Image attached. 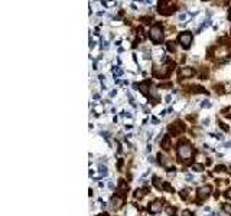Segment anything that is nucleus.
Returning a JSON list of instances; mask_svg holds the SVG:
<instances>
[{
    "label": "nucleus",
    "instance_id": "0eeeda50",
    "mask_svg": "<svg viewBox=\"0 0 231 216\" xmlns=\"http://www.w3.org/2000/svg\"><path fill=\"white\" fill-rule=\"evenodd\" d=\"M194 74H195V71H194L192 68H189V66H182V68L179 69V72H178V76H179V79H183V78H191Z\"/></svg>",
    "mask_w": 231,
    "mask_h": 216
},
{
    "label": "nucleus",
    "instance_id": "f257e3e1",
    "mask_svg": "<svg viewBox=\"0 0 231 216\" xmlns=\"http://www.w3.org/2000/svg\"><path fill=\"white\" fill-rule=\"evenodd\" d=\"M192 153H194V150H192V146H191L188 141H185V140L179 141V144H178V148H176V154H178V157H179L181 160H185V166L191 164V157H192Z\"/></svg>",
    "mask_w": 231,
    "mask_h": 216
},
{
    "label": "nucleus",
    "instance_id": "7c9ffc66",
    "mask_svg": "<svg viewBox=\"0 0 231 216\" xmlns=\"http://www.w3.org/2000/svg\"><path fill=\"white\" fill-rule=\"evenodd\" d=\"M228 19L231 20V9H230V13H228Z\"/></svg>",
    "mask_w": 231,
    "mask_h": 216
},
{
    "label": "nucleus",
    "instance_id": "473e14b6",
    "mask_svg": "<svg viewBox=\"0 0 231 216\" xmlns=\"http://www.w3.org/2000/svg\"><path fill=\"white\" fill-rule=\"evenodd\" d=\"M230 55H231V48H230Z\"/></svg>",
    "mask_w": 231,
    "mask_h": 216
},
{
    "label": "nucleus",
    "instance_id": "bb28decb",
    "mask_svg": "<svg viewBox=\"0 0 231 216\" xmlns=\"http://www.w3.org/2000/svg\"><path fill=\"white\" fill-rule=\"evenodd\" d=\"M182 216H192V212H189V210H183V212H182Z\"/></svg>",
    "mask_w": 231,
    "mask_h": 216
},
{
    "label": "nucleus",
    "instance_id": "a878e982",
    "mask_svg": "<svg viewBox=\"0 0 231 216\" xmlns=\"http://www.w3.org/2000/svg\"><path fill=\"white\" fill-rule=\"evenodd\" d=\"M181 197H182V199H186V197H188V190H182V192H181Z\"/></svg>",
    "mask_w": 231,
    "mask_h": 216
},
{
    "label": "nucleus",
    "instance_id": "1a4fd4ad",
    "mask_svg": "<svg viewBox=\"0 0 231 216\" xmlns=\"http://www.w3.org/2000/svg\"><path fill=\"white\" fill-rule=\"evenodd\" d=\"M162 209H163V202H162V200H155V202L150 203V206H149V212L153 213V215L162 212Z\"/></svg>",
    "mask_w": 231,
    "mask_h": 216
},
{
    "label": "nucleus",
    "instance_id": "423d86ee",
    "mask_svg": "<svg viewBox=\"0 0 231 216\" xmlns=\"http://www.w3.org/2000/svg\"><path fill=\"white\" fill-rule=\"evenodd\" d=\"M158 159H159V163L163 166V167H166V170L168 171H175V167H173V161L169 159V157H166V156H162V153L158 156Z\"/></svg>",
    "mask_w": 231,
    "mask_h": 216
},
{
    "label": "nucleus",
    "instance_id": "5701e85b",
    "mask_svg": "<svg viewBox=\"0 0 231 216\" xmlns=\"http://www.w3.org/2000/svg\"><path fill=\"white\" fill-rule=\"evenodd\" d=\"M215 171L222 173V171H225V167H224V166H217V167H215Z\"/></svg>",
    "mask_w": 231,
    "mask_h": 216
},
{
    "label": "nucleus",
    "instance_id": "9b49d317",
    "mask_svg": "<svg viewBox=\"0 0 231 216\" xmlns=\"http://www.w3.org/2000/svg\"><path fill=\"white\" fill-rule=\"evenodd\" d=\"M111 205H113L114 209H120L122 205H123V197H120V196L113 197V199H111Z\"/></svg>",
    "mask_w": 231,
    "mask_h": 216
},
{
    "label": "nucleus",
    "instance_id": "ddd939ff",
    "mask_svg": "<svg viewBox=\"0 0 231 216\" xmlns=\"http://www.w3.org/2000/svg\"><path fill=\"white\" fill-rule=\"evenodd\" d=\"M140 91L145 94V95H149V81H146V82H143V84H140Z\"/></svg>",
    "mask_w": 231,
    "mask_h": 216
},
{
    "label": "nucleus",
    "instance_id": "4468645a",
    "mask_svg": "<svg viewBox=\"0 0 231 216\" xmlns=\"http://www.w3.org/2000/svg\"><path fill=\"white\" fill-rule=\"evenodd\" d=\"M153 184H155L158 189H163V183H162V180H160L158 176H155V177H153Z\"/></svg>",
    "mask_w": 231,
    "mask_h": 216
},
{
    "label": "nucleus",
    "instance_id": "f03ea898",
    "mask_svg": "<svg viewBox=\"0 0 231 216\" xmlns=\"http://www.w3.org/2000/svg\"><path fill=\"white\" fill-rule=\"evenodd\" d=\"M149 36H150V41L153 43H162L163 41V29H162V25H153L149 30Z\"/></svg>",
    "mask_w": 231,
    "mask_h": 216
},
{
    "label": "nucleus",
    "instance_id": "2f4dec72",
    "mask_svg": "<svg viewBox=\"0 0 231 216\" xmlns=\"http://www.w3.org/2000/svg\"><path fill=\"white\" fill-rule=\"evenodd\" d=\"M228 171H230V174H231V167H230V169H228Z\"/></svg>",
    "mask_w": 231,
    "mask_h": 216
},
{
    "label": "nucleus",
    "instance_id": "20e7f679",
    "mask_svg": "<svg viewBox=\"0 0 231 216\" xmlns=\"http://www.w3.org/2000/svg\"><path fill=\"white\" fill-rule=\"evenodd\" d=\"M171 72V65H162V66H156L153 69V75L156 78H165L168 76Z\"/></svg>",
    "mask_w": 231,
    "mask_h": 216
},
{
    "label": "nucleus",
    "instance_id": "cd10ccee",
    "mask_svg": "<svg viewBox=\"0 0 231 216\" xmlns=\"http://www.w3.org/2000/svg\"><path fill=\"white\" fill-rule=\"evenodd\" d=\"M225 197H227V199H231V189H228V190L225 192Z\"/></svg>",
    "mask_w": 231,
    "mask_h": 216
},
{
    "label": "nucleus",
    "instance_id": "412c9836",
    "mask_svg": "<svg viewBox=\"0 0 231 216\" xmlns=\"http://www.w3.org/2000/svg\"><path fill=\"white\" fill-rule=\"evenodd\" d=\"M114 5H116L114 0H105V2H104V6H107V7H111V6H114Z\"/></svg>",
    "mask_w": 231,
    "mask_h": 216
},
{
    "label": "nucleus",
    "instance_id": "7ed1b4c3",
    "mask_svg": "<svg viewBox=\"0 0 231 216\" xmlns=\"http://www.w3.org/2000/svg\"><path fill=\"white\" fill-rule=\"evenodd\" d=\"M178 42L181 43V46L183 49H188L192 43V33L191 32H182L179 36H178Z\"/></svg>",
    "mask_w": 231,
    "mask_h": 216
},
{
    "label": "nucleus",
    "instance_id": "f8f14e48",
    "mask_svg": "<svg viewBox=\"0 0 231 216\" xmlns=\"http://www.w3.org/2000/svg\"><path fill=\"white\" fill-rule=\"evenodd\" d=\"M160 146H162V148H163V150H166V151H168V150L171 148V137H169V136H165V137H163V140L160 141Z\"/></svg>",
    "mask_w": 231,
    "mask_h": 216
},
{
    "label": "nucleus",
    "instance_id": "f3484780",
    "mask_svg": "<svg viewBox=\"0 0 231 216\" xmlns=\"http://www.w3.org/2000/svg\"><path fill=\"white\" fill-rule=\"evenodd\" d=\"M168 49L171 51V52H175L176 51V45H175V42H168Z\"/></svg>",
    "mask_w": 231,
    "mask_h": 216
},
{
    "label": "nucleus",
    "instance_id": "393cba45",
    "mask_svg": "<svg viewBox=\"0 0 231 216\" xmlns=\"http://www.w3.org/2000/svg\"><path fill=\"white\" fill-rule=\"evenodd\" d=\"M100 173H101V174H104V176H105V174H107V169H105V167H104V166H100Z\"/></svg>",
    "mask_w": 231,
    "mask_h": 216
},
{
    "label": "nucleus",
    "instance_id": "39448f33",
    "mask_svg": "<svg viewBox=\"0 0 231 216\" xmlns=\"http://www.w3.org/2000/svg\"><path fill=\"white\" fill-rule=\"evenodd\" d=\"M211 186H208V184H205V186H201L198 190H196V197H198V202H202V200H205L209 194H211Z\"/></svg>",
    "mask_w": 231,
    "mask_h": 216
},
{
    "label": "nucleus",
    "instance_id": "c756f323",
    "mask_svg": "<svg viewBox=\"0 0 231 216\" xmlns=\"http://www.w3.org/2000/svg\"><path fill=\"white\" fill-rule=\"evenodd\" d=\"M202 105H204V107H211V102H204Z\"/></svg>",
    "mask_w": 231,
    "mask_h": 216
},
{
    "label": "nucleus",
    "instance_id": "aec40b11",
    "mask_svg": "<svg viewBox=\"0 0 231 216\" xmlns=\"http://www.w3.org/2000/svg\"><path fill=\"white\" fill-rule=\"evenodd\" d=\"M192 170L199 173V171H202V170H204V167H202L201 164H194V166H192Z\"/></svg>",
    "mask_w": 231,
    "mask_h": 216
},
{
    "label": "nucleus",
    "instance_id": "4be33fe9",
    "mask_svg": "<svg viewBox=\"0 0 231 216\" xmlns=\"http://www.w3.org/2000/svg\"><path fill=\"white\" fill-rule=\"evenodd\" d=\"M143 194H145V193H143V190H140V189H137V190H136V194H135V196L140 199V197H143Z\"/></svg>",
    "mask_w": 231,
    "mask_h": 216
},
{
    "label": "nucleus",
    "instance_id": "2eb2a0df",
    "mask_svg": "<svg viewBox=\"0 0 231 216\" xmlns=\"http://www.w3.org/2000/svg\"><path fill=\"white\" fill-rule=\"evenodd\" d=\"M163 189H165V190H168V192H171V193H173V192H175V190H173V187H172L168 182H163Z\"/></svg>",
    "mask_w": 231,
    "mask_h": 216
},
{
    "label": "nucleus",
    "instance_id": "72a5a7b5",
    "mask_svg": "<svg viewBox=\"0 0 231 216\" xmlns=\"http://www.w3.org/2000/svg\"><path fill=\"white\" fill-rule=\"evenodd\" d=\"M202 2H205V0H202Z\"/></svg>",
    "mask_w": 231,
    "mask_h": 216
},
{
    "label": "nucleus",
    "instance_id": "dca6fc26",
    "mask_svg": "<svg viewBox=\"0 0 231 216\" xmlns=\"http://www.w3.org/2000/svg\"><path fill=\"white\" fill-rule=\"evenodd\" d=\"M222 210H224L225 213L231 215V205H228V203H224V205H222Z\"/></svg>",
    "mask_w": 231,
    "mask_h": 216
},
{
    "label": "nucleus",
    "instance_id": "6ab92c4d",
    "mask_svg": "<svg viewBox=\"0 0 231 216\" xmlns=\"http://www.w3.org/2000/svg\"><path fill=\"white\" fill-rule=\"evenodd\" d=\"M188 19H189V15H188V13H182V15L179 16V20H181V22H188Z\"/></svg>",
    "mask_w": 231,
    "mask_h": 216
},
{
    "label": "nucleus",
    "instance_id": "c85d7f7f",
    "mask_svg": "<svg viewBox=\"0 0 231 216\" xmlns=\"http://www.w3.org/2000/svg\"><path fill=\"white\" fill-rule=\"evenodd\" d=\"M122 166H123V160H122V159H119V163H117V167H119V169H122Z\"/></svg>",
    "mask_w": 231,
    "mask_h": 216
},
{
    "label": "nucleus",
    "instance_id": "b1692460",
    "mask_svg": "<svg viewBox=\"0 0 231 216\" xmlns=\"http://www.w3.org/2000/svg\"><path fill=\"white\" fill-rule=\"evenodd\" d=\"M218 124H219V127H221V128H222V130H224V131H228V130H230V128H228V127H227V126H225V124H224V123H221V121H219V123H218Z\"/></svg>",
    "mask_w": 231,
    "mask_h": 216
},
{
    "label": "nucleus",
    "instance_id": "6e6552de",
    "mask_svg": "<svg viewBox=\"0 0 231 216\" xmlns=\"http://www.w3.org/2000/svg\"><path fill=\"white\" fill-rule=\"evenodd\" d=\"M185 131V124L182 121H176L175 124L169 126V133H173V134H181Z\"/></svg>",
    "mask_w": 231,
    "mask_h": 216
},
{
    "label": "nucleus",
    "instance_id": "a211bd4d",
    "mask_svg": "<svg viewBox=\"0 0 231 216\" xmlns=\"http://www.w3.org/2000/svg\"><path fill=\"white\" fill-rule=\"evenodd\" d=\"M175 212H176V209H175L173 206H168V207H166V213H168L169 216H172V215H175Z\"/></svg>",
    "mask_w": 231,
    "mask_h": 216
},
{
    "label": "nucleus",
    "instance_id": "9d476101",
    "mask_svg": "<svg viewBox=\"0 0 231 216\" xmlns=\"http://www.w3.org/2000/svg\"><path fill=\"white\" fill-rule=\"evenodd\" d=\"M127 184H126V182L124 180H120V183H119V187H117V196H120V197H123L126 193H127Z\"/></svg>",
    "mask_w": 231,
    "mask_h": 216
}]
</instances>
